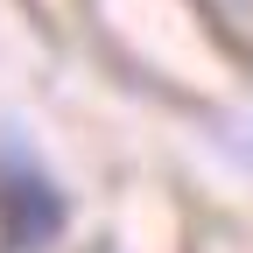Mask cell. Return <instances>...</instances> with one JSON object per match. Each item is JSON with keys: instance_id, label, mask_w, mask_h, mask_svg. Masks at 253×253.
Instances as JSON below:
<instances>
[{"instance_id": "cell-1", "label": "cell", "mask_w": 253, "mask_h": 253, "mask_svg": "<svg viewBox=\"0 0 253 253\" xmlns=\"http://www.w3.org/2000/svg\"><path fill=\"white\" fill-rule=\"evenodd\" d=\"M56 225H63V204H56L49 176H36V169L7 162V169H0V239H7V253L42 246Z\"/></svg>"}]
</instances>
